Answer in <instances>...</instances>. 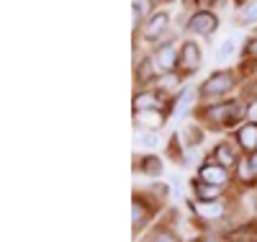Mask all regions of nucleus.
<instances>
[{"label":"nucleus","instance_id":"obj_23","mask_svg":"<svg viewBox=\"0 0 257 242\" xmlns=\"http://www.w3.org/2000/svg\"><path fill=\"white\" fill-rule=\"evenodd\" d=\"M155 242H178V237H175L173 232L162 229V232H157V234H155Z\"/></svg>","mask_w":257,"mask_h":242},{"label":"nucleus","instance_id":"obj_1","mask_svg":"<svg viewBox=\"0 0 257 242\" xmlns=\"http://www.w3.org/2000/svg\"><path fill=\"white\" fill-rule=\"evenodd\" d=\"M234 72H229V70H219V72H211L208 77H206V83L198 88V93H201V98H219V96H226L231 88H234Z\"/></svg>","mask_w":257,"mask_h":242},{"label":"nucleus","instance_id":"obj_25","mask_svg":"<svg viewBox=\"0 0 257 242\" xmlns=\"http://www.w3.org/2000/svg\"><path fill=\"white\" fill-rule=\"evenodd\" d=\"M247 119H249V121H254V119H257V101H252V103H249V108H247Z\"/></svg>","mask_w":257,"mask_h":242},{"label":"nucleus","instance_id":"obj_12","mask_svg":"<svg viewBox=\"0 0 257 242\" xmlns=\"http://www.w3.org/2000/svg\"><path fill=\"white\" fill-rule=\"evenodd\" d=\"M224 186H213V183H203L198 181L196 183V196H198V201H216V196L221 193Z\"/></svg>","mask_w":257,"mask_h":242},{"label":"nucleus","instance_id":"obj_22","mask_svg":"<svg viewBox=\"0 0 257 242\" xmlns=\"http://www.w3.org/2000/svg\"><path fill=\"white\" fill-rule=\"evenodd\" d=\"M185 137H188V144H201V142H203V131L190 124V126L185 129Z\"/></svg>","mask_w":257,"mask_h":242},{"label":"nucleus","instance_id":"obj_4","mask_svg":"<svg viewBox=\"0 0 257 242\" xmlns=\"http://www.w3.org/2000/svg\"><path fill=\"white\" fill-rule=\"evenodd\" d=\"M167 26H170V13L167 11H157L155 16H149L144 21V29H142V36L147 41H157L167 34Z\"/></svg>","mask_w":257,"mask_h":242},{"label":"nucleus","instance_id":"obj_9","mask_svg":"<svg viewBox=\"0 0 257 242\" xmlns=\"http://www.w3.org/2000/svg\"><path fill=\"white\" fill-rule=\"evenodd\" d=\"M137 124L139 129H149V131H157L165 126V114L160 108H152V111H137Z\"/></svg>","mask_w":257,"mask_h":242},{"label":"nucleus","instance_id":"obj_13","mask_svg":"<svg viewBox=\"0 0 257 242\" xmlns=\"http://www.w3.org/2000/svg\"><path fill=\"white\" fill-rule=\"evenodd\" d=\"M196 211H198L201 216H206V219H219L221 211H224V206H221L219 201H198V204H196Z\"/></svg>","mask_w":257,"mask_h":242},{"label":"nucleus","instance_id":"obj_3","mask_svg":"<svg viewBox=\"0 0 257 242\" xmlns=\"http://www.w3.org/2000/svg\"><path fill=\"white\" fill-rule=\"evenodd\" d=\"M244 114V108L239 106V103H219V106H213V108H208L206 111V116L211 119V121H216V124H224V126H229V124H234V121H239V116ZM247 116V114H244Z\"/></svg>","mask_w":257,"mask_h":242},{"label":"nucleus","instance_id":"obj_18","mask_svg":"<svg viewBox=\"0 0 257 242\" xmlns=\"http://www.w3.org/2000/svg\"><path fill=\"white\" fill-rule=\"evenodd\" d=\"M234 52H237V39H234V36H229V39H224L221 41V47H219V57L221 59H229V57H234Z\"/></svg>","mask_w":257,"mask_h":242},{"label":"nucleus","instance_id":"obj_20","mask_svg":"<svg viewBox=\"0 0 257 242\" xmlns=\"http://www.w3.org/2000/svg\"><path fill=\"white\" fill-rule=\"evenodd\" d=\"M139 144L142 147H157V134L155 131H149V129H139Z\"/></svg>","mask_w":257,"mask_h":242},{"label":"nucleus","instance_id":"obj_15","mask_svg":"<svg viewBox=\"0 0 257 242\" xmlns=\"http://www.w3.org/2000/svg\"><path fill=\"white\" fill-rule=\"evenodd\" d=\"M193 103V88H185V91L178 96V101H175V106H173V111H175V116H183L185 111H188V106Z\"/></svg>","mask_w":257,"mask_h":242},{"label":"nucleus","instance_id":"obj_27","mask_svg":"<svg viewBox=\"0 0 257 242\" xmlns=\"http://www.w3.org/2000/svg\"><path fill=\"white\" fill-rule=\"evenodd\" d=\"M249 163H252V168H254V175H257V152H254V157H252Z\"/></svg>","mask_w":257,"mask_h":242},{"label":"nucleus","instance_id":"obj_10","mask_svg":"<svg viewBox=\"0 0 257 242\" xmlns=\"http://www.w3.org/2000/svg\"><path fill=\"white\" fill-rule=\"evenodd\" d=\"M213 163L221 165V168H231V165H237L239 160H237V152L231 149V144L221 142V144H216V149H213Z\"/></svg>","mask_w":257,"mask_h":242},{"label":"nucleus","instance_id":"obj_6","mask_svg":"<svg viewBox=\"0 0 257 242\" xmlns=\"http://www.w3.org/2000/svg\"><path fill=\"white\" fill-rule=\"evenodd\" d=\"M198 181H203V183H213V186H224V183L229 181V173H226V168H221V165H216V163H208V165L201 168Z\"/></svg>","mask_w":257,"mask_h":242},{"label":"nucleus","instance_id":"obj_5","mask_svg":"<svg viewBox=\"0 0 257 242\" xmlns=\"http://www.w3.org/2000/svg\"><path fill=\"white\" fill-rule=\"evenodd\" d=\"M155 59H157V67L160 70L170 72V70H175L178 64H180V52L175 49L173 41H165V44H160V47H157Z\"/></svg>","mask_w":257,"mask_h":242},{"label":"nucleus","instance_id":"obj_7","mask_svg":"<svg viewBox=\"0 0 257 242\" xmlns=\"http://www.w3.org/2000/svg\"><path fill=\"white\" fill-rule=\"evenodd\" d=\"M237 142L244 152H257V121H247L237 129Z\"/></svg>","mask_w":257,"mask_h":242},{"label":"nucleus","instance_id":"obj_14","mask_svg":"<svg viewBox=\"0 0 257 242\" xmlns=\"http://www.w3.org/2000/svg\"><path fill=\"white\" fill-rule=\"evenodd\" d=\"M134 108L137 111H152V108H160V98L155 93H139L134 98Z\"/></svg>","mask_w":257,"mask_h":242},{"label":"nucleus","instance_id":"obj_21","mask_svg":"<svg viewBox=\"0 0 257 242\" xmlns=\"http://www.w3.org/2000/svg\"><path fill=\"white\" fill-rule=\"evenodd\" d=\"M132 219H134L137 227H142V224L147 222V211H144L142 201H134V204H132Z\"/></svg>","mask_w":257,"mask_h":242},{"label":"nucleus","instance_id":"obj_17","mask_svg":"<svg viewBox=\"0 0 257 242\" xmlns=\"http://www.w3.org/2000/svg\"><path fill=\"white\" fill-rule=\"evenodd\" d=\"M139 168L147 173V175H160L162 173V163L157 157H142L139 160Z\"/></svg>","mask_w":257,"mask_h":242},{"label":"nucleus","instance_id":"obj_24","mask_svg":"<svg viewBox=\"0 0 257 242\" xmlns=\"http://www.w3.org/2000/svg\"><path fill=\"white\" fill-rule=\"evenodd\" d=\"M244 52H247V57H257V36L247 41V49Z\"/></svg>","mask_w":257,"mask_h":242},{"label":"nucleus","instance_id":"obj_16","mask_svg":"<svg viewBox=\"0 0 257 242\" xmlns=\"http://www.w3.org/2000/svg\"><path fill=\"white\" fill-rule=\"evenodd\" d=\"M239 24L242 26H249V24H257V0H249L244 6L242 16H239Z\"/></svg>","mask_w":257,"mask_h":242},{"label":"nucleus","instance_id":"obj_11","mask_svg":"<svg viewBox=\"0 0 257 242\" xmlns=\"http://www.w3.org/2000/svg\"><path fill=\"white\" fill-rule=\"evenodd\" d=\"M155 64H157L155 57H144V59L139 62V67H137V83H139V85L155 80Z\"/></svg>","mask_w":257,"mask_h":242},{"label":"nucleus","instance_id":"obj_26","mask_svg":"<svg viewBox=\"0 0 257 242\" xmlns=\"http://www.w3.org/2000/svg\"><path fill=\"white\" fill-rule=\"evenodd\" d=\"M196 3L201 6V11H211V6H216L219 0H196Z\"/></svg>","mask_w":257,"mask_h":242},{"label":"nucleus","instance_id":"obj_8","mask_svg":"<svg viewBox=\"0 0 257 242\" xmlns=\"http://www.w3.org/2000/svg\"><path fill=\"white\" fill-rule=\"evenodd\" d=\"M180 64L185 70H198L201 67V47L196 41H185L180 49Z\"/></svg>","mask_w":257,"mask_h":242},{"label":"nucleus","instance_id":"obj_2","mask_svg":"<svg viewBox=\"0 0 257 242\" xmlns=\"http://www.w3.org/2000/svg\"><path fill=\"white\" fill-rule=\"evenodd\" d=\"M185 29L190 34H198V36H208L219 29V16L213 13V11H196L190 18H188V24Z\"/></svg>","mask_w":257,"mask_h":242},{"label":"nucleus","instance_id":"obj_19","mask_svg":"<svg viewBox=\"0 0 257 242\" xmlns=\"http://www.w3.org/2000/svg\"><path fill=\"white\" fill-rule=\"evenodd\" d=\"M132 13H134V18H132V26H134V29H139L142 18H144V13H147L144 0H132Z\"/></svg>","mask_w":257,"mask_h":242}]
</instances>
